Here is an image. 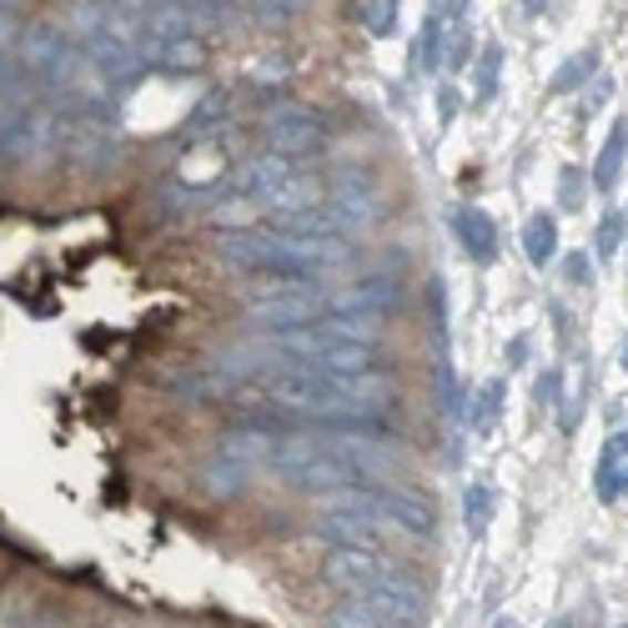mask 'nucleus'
<instances>
[{"label":"nucleus","mask_w":628,"mask_h":628,"mask_svg":"<svg viewBox=\"0 0 628 628\" xmlns=\"http://www.w3.org/2000/svg\"><path fill=\"white\" fill-rule=\"evenodd\" d=\"M564 202H578V172H564Z\"/></svg>","instance_id":"21"},{"label":"nucleus","mask_w":628,"mask_h":628,"mask_svg":"<svg viewBox=\"0 0 628 628\" xmlns=\"http://www.w3.org/2000/svg\"><path fill=\"white\" fill-rule=\"evenodd\" d=\"M618 241H624V217H618V212H604V222H598V257H614Z\"/></svg>","instance_id":"16"},{"label":"nucleus","mask_w":628,"mask_h":628,"mask_svg":"<svg viewBox=\"0 0 628 628\" xmlns=\"http://www.w3.org/2000/svg\"><path fill=\"white\" fill-rule=\"evenodd\" d=\"M322 568H327V578H332V584L352 588V594L382 584V578H398V574H388V568H382V558L368 548V543H337V548L327 553Z\"/></svg>","instance_id":"7"},{"label":"nucleus","mask_w":628,"mask_h":628,"mask_svg":"<svg viewBox=\"0 0 628 628\" xmlns=\"http://www.w3.org/2000/svg\"><path fill=\"white\" fill-rule=\"evenodd\" d=\"M523 247H528V257L538 261V267H548V257L558 251V227H553L548 212H538V217L528 222V231H523Z\"/></svg>","instance_id":"12"},{"label":"nucleus","mask_w":628,"mask_h":628,"mask_svg":"<svg viewBox=\"0 0 628 628\" xmlns=\"http://www.w3.org/2000/svg\"><path fill=\"white\" fill-rule=\"evenodd\" d=\"M267 142H271V152H282V156H317L327 146V121L307 106H271Z\"/></svg>","instance_id":"5"},{"label":"nucleus","mask_w":628,"mask_h":628,"mask_svg":"<svg viewBox=\"0 0 628 628\" xmlns=\"http://www.w3.org/2000/svg\"><path fill=\"white\" fill-rule=\"evenodd\" d=\"M624 156H628V121H614L604 152H598V162H594V186H598V192H614V186H618Z\"/></svg>","instance_id":"11"},{"label":"nucleus","mask_w":628,"mask_h":628,"mask_svg":"<svg viewBox=\"0 0 628 628\" xmlns=\"http://www.w3.org/2000/svg\"><path fill=\"white\" fill-rule=\"evenodd\" d=\"M362 25H368L372 35H392V25H398V0H368V6H362Z\"/></svg>","instance_id":"13"},{"label":"nucleus","mask_w":628,"mask_h":628,"mask_svg":"<svg viewBox=\"0 0 628 628\" xmlns=\"http://www.w3.org/2000/svg\"><path fill=\"white\" fill-rule=\"evenodd\" d=\"M628 493V433H614L598 457V498L618 503Z\"/></svg>","instance_id":"8"},{"label":"nucleus","mask_w":628,"mask_h":628,"mask_svg":"<svg viewBox=\"0 0 628 628\" xmlns=\"http://www.w3.org/2000/svg\"><path fill=\"white\" fill-rule=\"evenodd\" d=\"M217 257L231 271H271V277H322L337 271L352 247L342 237H302V231H227Z\"/></svg>","instance_id":"2"},{"label":"nucleus","mask_w":628,"mask_h":628,"mask_svg":"<svg viewBox=\"0 0 628 628\" xmlns=\"http://www.w3.org/2000/svg\"><path fill=\"white\" fill-rule=\"evenodd\" d=\"M618 362H624V368H628V342H624V352H618Z\"/></svg>","instance_id":"23"},{"label":"nucleus","mask_w":628,"mask_h":628,"mask_svg":"<svg viewBox=\"0 0 628 628\" xmlns=\"http://www.w3.org/2000/svg\"><path fill=\"white\" fill-rule=\"evenodd\" d=\"M608 91H614V81H608V76H598V86L588 91V101H584V116H594V111L604 106V101H608Z\"/></svg>","instance_id":"18"},{"label":"nucleus","mask_w":628,"mask_h":628,"mask_svg":"<svg viewBox=\"0 0 628 628\" xmlns=\"http://www.w3.org/2000/svg\"><path fill=\"white\" fill-rule=\"evenodd\" d=\"M257 392L282 412L307 418H342V423H378V412L392 408V382L372 368L358 372H322V368H287L277 378H261Z\"/></svg>","instance_id":"1"},{"label":"nucleus","mask_w":628,"mask_h":628,"mask_svg":"<svg viewBox=\"0 0 628 628\" xmlns=\"http://www.w3.org/2000/svg\"><path fill=\"white\" fill-rule=\"evenodd\" d=\"M418 618H423V598L402 578H382L337 608V624H418Z\"/></svg>","instance_id":"4"},{"label":"nucleus","mask_w":628,"mask_h":628,"mask_svg":"<svg viewBox=\"0 0 628 628\" xmlns=\"http://www.w3.org/2000/svg\"><path fill=\"white\" fill-rule=\"evenodd\" d=\"M463 513H467V528L483 533L487 528V513H493V493H487V487H467Z\"/></svg>","instance_id":"14"},{"label":"nucleus","mask_w":628,"mask_h":628,"mask_svg":"<svg viewBox=\"0 0 628 628\" xmlns=\"http://www.w3.org/2000/svg\"><path fill=\"white\" fill-rule=\"evenodd\" d=\"M402 302V287L392 282V277H368V282H352L347 292L327 297V312L337 317H368V322H378V317L398 312Z\"/></svg>","instance_id":"6"},{"label":"nucleus","mask_w":628,"mask_h":628,"mask_svg":"<svg viewBox=\"0 0 628 628\" xmlns=\"http://www.w3.org/2000/svg\"><path fill=\"white\" fill-rule=\"evenodd\" d=\"M71 156H76L81 166H106V162H116V136H111L101 121H76L71 126Z\"/></svg>","instance_id":"9"},{"label":"nucleus","mask_w":628,"mask_h":628,"mask_svg":"<svg viewBox=\"0 0 628 628\" xmlns=\"http://www.w3.org/2000/svg\"><path fill=\"white\" fill-rule=\"evenodd\" d=\"M327 317V297L317 287H307V277H277V287L261 297H251L247 322L267 327V332H292V327L322 322Z\"/></svg>","instance_id":"3"},{"label":"nucleus","mask_w":628,"mask_h":628,"mask_svg":"<svg viewBox=\"0 0 628 628\" xmlns=\"http://www.w3.org/2000/svg\"><path fill=\"white\" fill-rule=\"evenodd\" d=\"M21 11V0H0V16H16Z\"/></svg>","instance_id":"22"},{"label":"nucleus","mask_w":628,"mask_h":628,"mask_svg":"<svg viewBox=\"0 0 628 628\" xmlns=\"http://www.w3.org/2000/svg\"><path fill=\"white\" fill-rule=\"evenodd\" d=\"M568 282H594V267L584 257H568Z\"/></svg>","instance_id":"19"},{"label":"nucleus","mask_w":628,"mask_h":628,"mask_svg":"<svg viewBox=\"0 0 628 628\" xmlns=\"http://www.w3.org/2000/svg\"><path fill=\"white\" fill-rule=\"evenodd\" d=\"M498 61H503V51L498 45H487L483 51V65H477V96H493V86H498Z\"/></svg>","instance_id":"17"},{"label":"nucleus","mask_w":628,"mask_h":628,"mask_svg":"<svg viewBox=\"0 0 628 628\" xmlns=\"http://www.w3.org/2000/svg\"><path fill=\"white\" fill-rule=\"evenodd\" d=\"M594 65H598V51H594V45H588V51H578V55H574V65H568L564 76L553 81V91H568V86H578V81H584L588 71H594Z\"/></svg>","instance_id":"15"},{"label":"nucleus","mask_w":628,"mask_h":628,"mask_svg":"<svg viewBox=\"0 0 628 628\" xmlns=\"http://www.w3.org/2000/svg\"><path fill=\"white\" fill-rule=\"evenodd\" d=\"M457 241L467 247V257H473V261H493V257H498V227H493L477 206L457 212Z\"/></svg>","instance_id":"10"},{"label":"nucleus","mask_w":628,"mask_h":628,"mask_svg":"<svg viewBox=\"0 0 628 628\" xmlns=\"http://www.w3.org/2000/svg\"><path fill=\"white\" fill-rule=\"evenodd\" d=\"M423 61L428 65L437 61V21H428V31H423Z\"/></svg>","instance_id":"20"}]
</instances>
